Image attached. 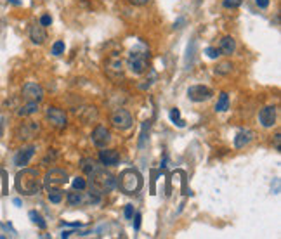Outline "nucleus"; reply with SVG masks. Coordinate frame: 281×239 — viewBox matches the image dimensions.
Returning <instances> with one entry per match:
<instances>
[{
  "instance_id": "nucleus-1",
  "label": "nucleus",
  "mask_w": 281,
  "mask_h": 239,
  "mask_svg": "<svg viewBox=\"0 0 281 239\" xmlns=\"http://www.w3.org/2000/svg\"><path fill=\"white\" fill-rule=\"evenodd\" d=\"M16 189L18 193H21L23 196H33V194H38L40 189H42V182H40L38 172L36 170L24 168L16 175Z\"/></svg>"
},
{
  "instance_id": "nucleus-2",
  "label": "nucleus",
  "mask_w": 281,
  "mask_h": 239,
  "mask_svg": "<svg viewBox=\"0 0 281 239\" xmlns=\"http://www.w3.org/2000/svg\"><path fill=\"white\" fill-rule=\"evenodd\" d=\"M118 187H120L122 193L125 194H136L139 189L142 187V177L137 170L134 168H127L120 173L118 177Z\"/></svg>"
},
{
  "instance_id": "nucleus-3",
  "label": "nucleus",
  "mask_w": 281,
  "mask_h": 239,
  "mask_svg": "<svg viewBox=\"0 0 281 239\" xmlns=\"http://www.w3.org/2000/svg\"><path fill=\"white\" fill-rule=\"evenodd\" d=\"M89 177H91L89 187L96 189V191L101 194H108L116 187V179L109 172H106L104 168H99L97 172H94L92 175H89Z\"/></svg>"
},
{
  "instance_id": "nucleus-4",
  "label": "nucleus",
  "mask_w": 281,
  "mask_h": 239,
  "mask_svg": "<svg viewBox=\"0 0 281 239\" xmlns=\"http://www.w3.org/2000/svg\"><path fill=\"white\" fill-rule=\"evenodd\" d=\"M104 73L109 80H113V82H118V80L124 78L125 66H124V59H122L120 52H109V54L106 56Z\"/></svg>"
},
{
  "instance_id": "nucleus-5",
  "label": "nucleus",
  "mask_w": 281,
  "mask_h": 239,
  "mask_svg": "<svg viewBox=\"0 0 281 239\" xmlns=\"http://www.w3.org/2000/svg\"><path fill=\"white\" fill-rule=\"evenodd\" d=\"M148 61H149V54L148 51H132L129 54L127 59V68L130 70L132 75H142L148 70Z\"/></svg>"
},
{
  "instance_id": "nucleus-6",
  "label": "nucleus",
  "mask_w": 281,
  "mask_h": 239,
  "mask_svg": "<svg viewBox=\"0 0 281 239\" xmlns=\"http://www.w3.org/2000/svg\"><path fill=\"white\" fill-rule=\"evenodd\" d=\"M66 182H68V173L64 170L52 168L44 177V187H46V191H51V189H58L61 185H64Z\"/></svg>"
},
{
  "instance_id": "nucleus-7",
  "label": "nucleus",
  "mask_w": 281,
  "mask_h": 239,
  "mask_svg": "<svg viewBox=\"0 0 281 239\" xmlns=\"http://www.w3.org/2000/svg\"><path fill=\"white\" fill-rule=\"evenodd\" d=\"M46 118H47L49 123L52 125V127H54V128H59V130H63V128L68 125V116H66V113H64L61 108H56V106L47 108Z\"/></svg>"
},
{
  "instance_id": "nucleus-8",
  "label": "nucleus",
  "mask_w": 281,
  "mask_h": 239,
  "mask_svg": "<svg viewBox=\"0 0 281 239\" xmlns=\"http://www.w3.org/2000/svg\"><path fill=\"white\" fill-rule=\"evenodd\" d=\"M111 125L116 130H129L134 125V118L127 109H116L111 115Z\"/></svg>"
},
{
  "instance_id": "nucleus-9",
  "label": "nucleus",
  "mask_w": 281,
  "mask_h": 239,
  "mask_svg": "<svg viewBox=\"0 0 281 239\" xmlns=\"http://www.w3.org/2000/svg\"><path fill=\"white\" fill-rule=\"evenodd\" d=\"M40 133V125L38 121H24V123L19 125V128L16 130V135H18L19 140H31L35 139L36 135Z\"/></svg>"
},
{
  "instance_id": "nucleus-10",
  "label": "nucleus",
  "mask_w": 281,
  "mask_h": 239,
  "mask_svg": "<svg viewBox=\"0 0 281 239\" xmlns=\"http://www.w3.org/2000/svg\"><path fill=\"white\" fill-rule=\"evenodd\" d=\"M214 95L212 88L205 87V85H191L187 88V97H189L193 103H203V101H209Z\"/></svg>"
},
{
  "instance_id": "nucleus-11",
  "label": "nucleus",
  "mask_w": 281,
  "mask_h": 239,
  "mask_svg": "<svg viewBox=\"0 0 281 239\" xmlns=\"http://www.w3.org/2000/svg\"><path fill=\"white\" fill-rule=\"evenodd\" d=\"M91 139H92V144L96 146V148L103 149L109 144V140H111V132H109L106 127H103V125H97V127L92 130Z\"/></svg>"
},
{
  "instance_id": "nucleus-12",
  "label": "nucleus",
  "mask_w": 281,
  "mask_h": 239,
  "mask_svg": "<svg viewBox=\"0 0 281 239\" xmlns=\"http://www.w3.org/2000/svg\"><path fill=\"white\" fill-rule=\"evenodd\" d=\"M23 97L26 101H35V103H40V101L44 99V88H42V85H38L36 82L24 83V87H23Z\"/></svg>"
},
{
  "instance_id": "nucleus-13",
  "label": "nucleus",
  "mask_w": 281,
  "mask_h": 239,
  "mask_svg": "<svg viewBox=\"0 0 281 239\" xmlns=\"http://www.w3.org/2000/svg\"><path fill=\"white\" fill-rule=\"evenodd\" d=\"M259 121L264 128H269L276 123V106H266L260 109L259 113Z\"/></svg>"
},
{
  "instance_id": "nucleus-14",
  "label": "nucleus",
  "mask_w": 281,
  "mask_h": 239,
  "mask_svg": "<svg viewBox=\"0 0 281 239\" xmlns=\"http://www.w3.org/2000/svg\"><path fill=\"white\" fill-rule=\"evenodd\" d=\"M33 155H35V146H28V148L19 149L14 156V165L16 167H26L31 158H33Z\"/></svg>"
},
{
  "instance_id": "nucleus-15",
  "label": "nucleus",
  "mask_w": 281,
  "mask_h": 239,
  "mask_svg": "<svg viewBox=\"0 0 281 239\" xmlns=\"http://www.w3.org/2000/svg\"><path fill=\"white\" fill-rule=\"evenodd\" d=\"M120 161V155L115 149H106L103 148V151H99V163L106 165V167H115Z\"/></svg>"
},
{
  "instance_id": "nucleus-16",
  "label": "nucleus",
  "mask_w": 281,
  "mask_h": 239,
  "mask_svg": "<svg viewBox=\"0 0 281 239\" xmlns=\"http://www.w3.org/2000/svg\"><path fill=\"white\" fill-rule=\"evenodd\" d=\"M30 38L31 42L35 43V45H42L44 42L47 40V31H46V26H42V24H31L30 28Z\"/></svg>"
},
{
  "instance_id": "nucleus-17",
  "label": "nucleus",
  "mask_w": 281,
  "mask_h": 239,
  "mask_svg": "<svg viewBox=\"0 0 281 239\" xmlns=\"http://www.w3.org/2000/svg\"><path fill=\"white\" fill-rule=\"evenodd\" d=\"M254 135H255V133L252 132V130H248V128H243V130H239L238 133H236V137H234V148L236 149L245 148L247 144H250L252 140H254Z\"/></svg>"
},
{
  "instance_id": "nucleus-18",
  "label": "nucleus",
  "mask_w": 281,
  "mask_h": 239,
  "mask_svg": "<svg viewBox=\"0 0 281 239\" xmlns=\"http://www.w3.org/2000/svg\"><path fill=\"white\" fill-rule=\"evenodd\" d=\"M219 51H221V56H231L234 54L236 51V40L233 36H224L221 40V43H219Z\"/></svg>"
},
{
  "instance_id": "nucleus-19",
  "label": "nucleus",
  "mask_w": 281,
  "mask_h": 239,
  "mask_svg": "<svg viewBox=\"0 0 281 239\" xmlns=\"http://www.w3.org/2000/svg\"><path fill=\"white\" fill-rule=\"evenodd\" d=\"M80 168H82V172L85 175H92L94 172H97L101 167V163H97L96 160H92V158H84L82 161H80Z\"/></svg>"
},
{
  "instance_id": "nucleus-20",
  "label": "nucleus",
  "mask_w": 281,
  "mask_h": 239,
  "mask_svg": "<svg viewBox=\"0 0 281 239\" xmlns=\"http://www.w3.org/2000/svg\"><path fill=\"white\" fill-rule=\"evenodd\" d=\"M38 111V103H35V101H26V104L21 106L18 109V116H31L35 115V113Z\"/></svg>"
},
{
  "instance_id": "nucleus-21",
  "label": "nucleus",
  "mask_w": 281,
  "mask_h": 239,
  "mask_svg": "<svg viewBox=\"0 0 281 239\" xmlns=\"http://www.w3.org/2000/svg\"><path fill=\"white\" fill-rule=\"evenodd\" d=\"M227 109H229V95H227L226 92H221L217 104H215V111L224 113V111H227Z\"/></svg>"
},
{
  "instance_id": "nucleus-22",
  "label": "nucleus",
  "mask_w": 281,
  "mask_h": 239,
  "mask_svg": "<svg viewBox=\"0 0 281 239\" xmlns=\"http://www.w3.org/2000/svg\"><path fill=\"white\" fill-rule=\"evenodd\" d=\"M66 201H68V205L70 206H78V205L84 203V196L73 189V191H70L66 194Z\"/></svg>"
},
{
  "instance_id": "nucleus-23",
  "label": "nucleus",
  "mask_w": 281,
  "mask_h": 239,
  "mask_svg": "<svg viewBox=\"0 0 281 239\" xmlns=\"http://www.w3.org/2000/svg\"><path fill=\"white\" fill-rule=\"evenodd\" d=\"M47 198H49V201H51V203L58 205V203L63 201L64 194H63V191H61V187H58V189H51V191H47Z\"/></svg>"
},
{
  "instance_id": "nucleus-24",
  "label": "nucleus",
  "mask_w": 281,
  "mask_h": 239,
  "mask_svg": "<svg viewBox=\"0 0 281 239\" xmlns=\"http://www.w3.org/2000/svg\"><path fill=\"white\" fill-rule=\"evenodd\" d=\"M169 116H170V121H172L174 125H177V127H184V120L181 118V111H179L177 108L170 109Z\"/></svg>"
},
{
  "instance_id": "nucleus-25",
  "label": "nucleus",
  "mask_w": 281,
  "mask_h": 239,
  "mask_svg": "<svg viewBox=\"0 0 281 239\" xmlns=\"http://www.w3.org/2000/svg\"><path fill=\"white\" fill-rule=\"evenodd\" d=\"M30 218H31V222H33L35 225H38L40 229H46L47 227V224H46V220H44V217L40 215L38 212H35V210H31V212H30Z\"/></svg>"
},
{
  "instance_id": "nucleus-26",
  "label": "nucleus",
  "mask_w": 281,
  "mask_h": 239,
  "mask_svg": "<svg viewBox=\"0 0 281 239\" xmlns=\"http://www.w3.org/2000/svg\"><path fill=\"white\" fill-rule=\"evenodd\" d=\"M231 70H233V64L229 61H226V63H221L215 68V75H229Z\"/></svg>"
},
{
  "instance_id": "nucleus-27",
  "label": "nucleus",
  "mask_w": 281,
  "mask_h": 239,
  "mask_svg": "<svg viewBox=\"0 0 281 239\" xmlns=\"http://www.w3.org/2000/svg\"><path fill=\"white\" fill-rule=\"evenodd\" d=\"M71 187L75 189V191H85V189H87V180L82 179V177H75V179L71 180Z\"/></svg>"
},
{
  "instance_id": "nucleus-28",
  "label": "nucleus",
  "mask_w": 281,
  "mask_h": 239,
  "mask_svg": "<svg viewBox=\"0 0 281 239\" xmlns=\"http://www.w3.org/2000/svg\"><path fill=\"white\" fill-rule=\"evenodd\" d=\"M52 54L54 56H61L64 52V42H61V40H58V42H54V45H52Z\"/></svg>"
},
{
  "instance_id": "nucleus-29",
  "label": "nucleus",
  "mask_w": 281,
  "mask_h": 239,
  "mask_svg": "<svg viewBox=\"0 0 281 239\" xmlns=\"http://www.w3.org/2000/svg\"><path fill=\"white\" fill-rule=\"evenodd\" d=\"M243 0H222V6L226 7V9H236V7L242 6Z\"/></svg>"
},
{
  "instance_id": "nucleus-30",
  "label": "nucleus",
  "mask_w": 281,
  "mask_h": 239,
  "mask_svg": "<svg viewBox=\"0 0 281 239\" xmlns=\"http://www.w3.org/2000/svg\"><path fill=\"white\" fill-rule=\"evenodd\" d=\"M205 54L209 56L210 59H217L219 56H221V51H219V49H215V47H207L205 49Z\"/></svg>"
},
{
  "instance_id": "nucleus-31",
  "label": "nucleus",
  "mask_w": 281,
  "mask_h": 239,
  "mask_svg": "<svg viewBox=\"0 0 281 239\" xmlns=\"http://www.w3.org/2000/svg\"><path fill=\"white\" fill-rule=\"evenodd\" d=\"M149 128V121H144V125H142V132H141V139H139V148H144V142H146V130Z\"/></svg>"
},
{
  "instance_id": "nucleus-32",
  "label": "nucleus",
  "mask_w": 281,
  "mask_h": 239,
  "mask_svg": "<svg viewBox=\"0 0 281 239\" xmlns=\"http://www.w3.org/2000/svg\"><path fill=\"white\" fill-rule=\"evenodd\" d=\"M40 24H42V26H51V24H52V18L49 14H44L42 18H40Z\"/></svg>"
},
{
  "instance_id": "nucleus-33",
  "label": "nucleus",
  "mask_w": 281,
  "mask_h": 239,
  "mask_svg": "<svg viewBox=\"0 0 281 239\" xmlns=\"http://www.w3.org/2000/svg\"><path fill=\"white\" fill-rule=\"evenodd\" d=\"M255 4H257V7H260V9H266V7H269L271 0H255Z\"/></svg>"
},
{
  "instance_id": "nucleus-34",
  "label": "nucleus",
  "mask_w": 281,
  "mask_h": 239,
  "mask_svg": "<svg viewBox=\"0 0 281 239\" xmlns=\"http://www.w3.org/2000/svg\"><path fill=\"white\" fill-rule=\"evenodd\" d=\"M125 217H127V218H132L134 217V206L132 205H127V206H125Z\"/></svg>"
},
{
  "instance_id": "nucleus-35",
  "label": "nucleus",
  "mask_w": 281,
  "mask_h": 239,
  "mask_svg": "<svg viewBox=\"0 0 281 239\" xmlns=\"http://www.w3.org/2000/svg\"><path fill=\"white\" fill-rule=\"evenodd\" d=\"M274 148H276V151H279L281 149V133L279 132L274 135Z\"/></svg>"
},
{
  "instance_id": "nucleus-36",
  "label": "nucleus",
  "mask_w": 281,
  "mask_h": 239,
  "mask_svg": "<svg viewBox=\"0 0 281 239\" xmlns=\"http://www.w3.org/2000/svg\"><path fill=\"white\" fill-rule=\"evenodd\" d=\"M61 225H68V227H76V229L82 227V224H80V222H61Z\"/></svg>"
},
{
  "instance_id": "nucleus-37",
  "label": "nucleus",
  "mask_w": 281,
  "mask_h": 239,
  "mask_svg": "<svg viewBox=\"0 0 281 239\" xmlns=\"http://www.w3.org/2000/svg\"><path fill=\"white\" fill-rule=\"evenodd\" d=\"M141 227V213H136V220H134V229H139Z\"/></svg>"
},
{
  "instance_id": "nucleus-38",
  "label": "nucleus",
  "mask_w": 281,
  "mask_h": 239,
  "mask_svg": "<svg viewBox=\"0 0 281 239\" xmlns=\"http://www.w3.org/2000/svg\"><path fill=\"white\" fill-rule=\"evenodd\" d=\"M130 4H134V6H146V4L149 2V0H129Z\"/></svg>"
},
{
  "instance_id": "nucleus-39",
  "label": "nucleus",
  "mask_w": 281,
  "mask_h": 239,
  "mask_svg": "<svg viewBox=\"0 0 281 239\" xmlns=\"http://www.w3.org/2000/svg\"><path fill=\"white\" fill-rule=\"evenodd\" d=\"M23 0H9V4H12V6H21Z\"/></svg>"
},
{
  "instance_id": "nucleus-40",
  "label": "nucleus",
  "mask_w": 281,
  "mask_h": 239,
  "mask_svg": "<svg viewBox=\"0 0 281 239\" xmlns=\"http://www.w3.org/2000/svg\"><path fill=\"white\" fill-rule=\"evenodd\" d=\"M14 205H16V206H21V201H19L18 198H16V200H14Z\"/></svg>"
},
{
  "instance_id": "nucleus-41",
  "label": "nucleus",
  "mask_w": 281,
  "mask_h": 239,
  "mask_svg": "<svg viewBox=\"0 0 281 239\" xmlns=\"http://www.w3.org/2000/svg\"><path fill=\"white\" fill-rule=\"evenodd\" d=\"M2 132H4V130H2V125H0V137H2Z\"/></svg>"
}]
</instances>
